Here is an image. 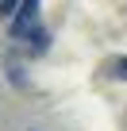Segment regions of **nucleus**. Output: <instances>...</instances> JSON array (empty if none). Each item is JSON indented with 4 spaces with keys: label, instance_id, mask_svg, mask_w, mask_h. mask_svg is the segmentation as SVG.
I'll return each instance as SVG.
<instances>
[{
    "label": "nucleus",
    "instance_id": "nucleus-1",
    "mask_svg": "<svg viewBox=\"0 0 127 131\" xmlns=\"http://www.w3.org/2000/svg\"><path fill=\"white\" fill-rule=\"evenodd\" d=\"M8 35H12L16 42H27V46L35 42V54L46 50L50 35H46L42 19H39V0H19V8H16L12 19H8Z\"/></svg>",
    "mask_w": 127,
    "mask_h": 131
},
{
    "label": "nucleus",
    "instance_id": "nucleus-2",
    "mask_svg": "<svg viewBox=\"0 0 127 131\" xmlns=\"http://www.w3.org/2000/svg\"><path fill=\"white\" fill-rule=\"evenodd\" d=\"M108 77H112V81H127V54L108 62Z\"/></svg>",
    "mask_w": 127,
    "mask_h": 131
},
{
    "label": "nucleus",
    "instance_id": "nucleus-3",
    "mask_svg": "<svg viewBox=\"0 0 127 131\" xmlns=\"http://www.w3.org/2000/svg\"><path fill=\"white\" fill-rule=\"evenodd\" d=\"M16 8H19V0H0V19H12Z\"/></svg>",
    "mask_w": 127,
    "mask_h": 131
}]
</instances>
